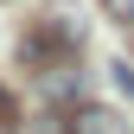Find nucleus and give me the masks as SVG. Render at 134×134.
Instances as JSON below:
<instances>
[{"mask_svg": "<svg viewBox=\"0 0 134 134\" xmlns=\"http://www.w3.org/2000/svg\"><path fill=\"white\" fill-rule=\"evenodd\" d=\"M109 13H115L121 26H134V0H109Z\"/></svg>", "mask_w": 134, "mask_h": 134, "instance_id": "2", "label": "nucleus"}, {"mask_svg": "<svg viewBox=\"0 0 134 134\" xmlns=\"http://www.w3.org/2000/svg\"><path fill=\"white\" fill-rule=\"evenodd\" d=\"M77 51H83V26L70 13H45L32 19V32L19 38V64L45 77V90H70V70H77Z\"/></svg>", "mask_w": 134, "mask_h": 134, "instance_id": "1", "label": "nucleus"}]
</instances>
